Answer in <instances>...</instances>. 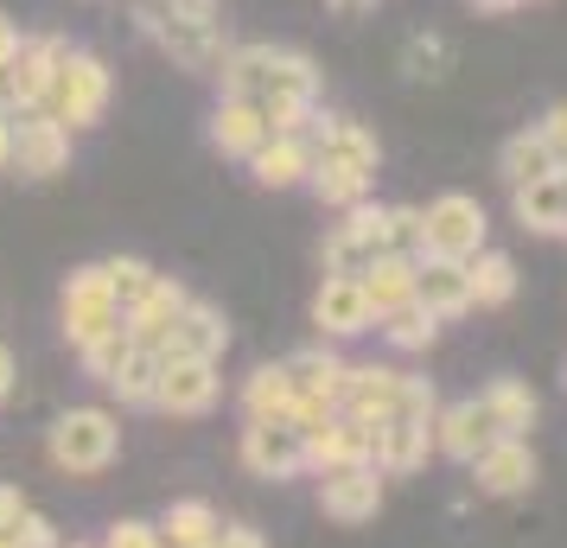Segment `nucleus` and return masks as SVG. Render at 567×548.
I'll list each match as a JSON object with an SVG mask.
<instances>
[{"label": "nucleus", "instance_id": "864d4df0", "mask_svg": "<svg viewBox=\"0 0 567 548\" xmlns=\"http://www.w3.org/2000/svg\"><path fill=\"white\" fill-rule=\"evenodd\" d=\"M0 108H7V77H0Z\"/></svg>", "mask_w": 567, "mask_h": 548}, {"label": "nucleus", "instance_id": "393cba45", "mask_svg": "<svg viewBox=\"0 0 567 548\" xmlns=\"http://www.w3.org/2000/svg\"><path fill=\"white\" fill-rule=\"evenodd\" d=\"M427 453H434V421H402L389 415L377 427V472L383 478H409V472L427 466Z\"/></svg>", "mask_w": 567, "mask_h": 548}, {"label": "nucleus", "instance_id": "37998d69", "mask_svg": "<svg viewBox=\"0 0 567 548\" xmlns=\"http://www.w3.org/2000/svg\"><path fill=\"white\" fill-rule=\"evenodd\" d=\"M32 504L20 497V485H0V536H13V523L27 517Z\"/></svg>", "mask_w": 567, "mask_h": 548}, {"label": "nucleus", "instance_id": "f3484780", "mask_svg": "<svg viewBox=\"0 0 567 548\" xmlns=\"http://www.w3.org/2000/svg\"><path fill=\"white\" fill-rule=\"evenodd\" d=\"M185 307H192V288H185V281H173V275H154V288H147L128 313H122V319H128V339L141 344V351H166Z\"/></svg>", "mask_w": 567, "mask_h": 548}, {"label": "nucleus", "instance_id": "49530a36", "mask_svg": "<svg viewBox=\"0 0 567 548\" xmlns=\"http://www.w3.org/2000/svg\"><path fill=\"white\" fill-rule=\"evenodd\" d=\"M217 548H268V542H261V529H249V523H224Z\"/></svg>", "mask_w": 567, "mask_h": 548}, {"label": "nucleus", "instance_id": "4d7b16f0", "mask_svg": "<svg viewBox=\"0 0 567 548\" xmlns=\"http://www.w3.org/2000/svg\"><path fill=\"white\" fill-rule=\"evenodd\" d=\"M561 173H567V159H561Z\"/></svg>", "mask_w": 567, "mask_h": 548}, {"label": "nucleus", "instance_id": "39448f33", "mask_svg": "<svg viewBox=\"0 0 567 548\" xmlns=\"http://www.w3.org/2000/svg\"><path fill=\"white\" fill-rule=\"evenodd\" d=\"M58 319H64V344H71V351H90L96 339H109V332H122V325H128V319H122V300L109 293L103 261L71 268L64 300H58Z\"/></svg>", "mask_w": 567, "mask_h": 548}, {"label": "nucleus", "instance_id": "9b49d317", "mask_svg": "<svg viewBox=\"0 0 567 548\" xmlns=\"http://www.w3.org/2000/svg\"><path fill=\"white\" fill-rule=\"evenodd\" d=\"M236 453H243L249 478H275V485H287V478L307 472V434H300L293 421H249Z\"/></svg>", "mask_w": 567, "mask_h": 548}, {"label": "nucleus", "instance_id": "79ce46f5", "mask_svg": "<svg viewBox=\"0 0 567 548\" xmlns=\"http://www.w3.org/2000/svg\"><path fill=\"white\" fill-rule=\"evenodd\" d=\"M103 548H166V542H159V529H154V523L122 517V523H115V529L103 536Z\"/></svg>", "mask_w": 567, "mask_h": 548}, {"label": "nucleus", "instance_id": "412c9836", "mask_svg": "<svg viewBox=\"0 0 567 548\" xmlns=\"http://www.w3.org/2000/svg\"><path fill=\"white\" fill-rule=\"evenodd\" d=\"M224 351H230V319H224V307H210V300L192 293V307L179 313L173 344H166L159 358H205V364H217Z\"/></svg>", "mask_w": 567, "mask_h": 548}, {"label": "nucleus", "instance_id": "cd10ccee", "mask_svg": "<svg viewBox=\"0 0 567 548\" xmlns=\"http://www.w3.org/2000/svg\"><path fill=\"white\" fill-rule=\"evenodd\" d=\"M159 542L166 548H217V536H224V517L210 510L205 497H173L166 510H159Z\"/></svg>", "mask_w": 567, "mask_h": 548}, {"label": "nucleus", "instance_id": "9d476101", "mask_svg": "<svg viewBox=\"0 0 567 548\" xmlns=\"http://www.w3.org/2000/svg\"><path fill=\"white\" fill-rule=\"evenodd\" d=\"M13 173L20 179H58V173H71V128L52 122L45 108H32V115H13Z\"/></svg>", "mask_w": 567, "mask_h": 548}, {"label": "nucleus", "instance_id": "de8ad7c7", "mask_svg": "<svg viewBox=\"0 0 567 548\" xmlns=\"http://www.w3.org/2000/svg\"><path fill=\"white\" fill-rule=\"evenodd\" d=\"M0 173H13V108H0Z\"/></svg>", "mask_w": 567, "mask_h": 548}, {"label": "nucleus", "instance_id": "6ab92c4d", "mask_svg": "<svg viewBox=\"0 0 567 548\" xmlns=\"http://www.w3.org/2000/svg\"><path fill=\"white\" fill-rule=\"evenodd\" d=\"M402 364H351L344 376V402H338V415L363 421V427H383L395 415V395H402Z\"/></svg>", "mask_w": 567, "mask_h": 548}, {"label": "nucleus", "instance_id": "5701e85b", "mask_svg": "<svg viewBox=\"0 0 567 548\" xmlns=\"http://www.w3.org/2000/svg\"><path fill=\"white\" fill-rule=\"evenodd\" d=\"M210 147L224 159H243L249 166V154H256L261 141H268V122H261V103H249V96H224V103L210 108Z\"/></svg>", "mask_w": 567, "mask_h": 548}, {"label": "nucleus", "instance_id": "6e6d98bb", "mask_svg": "<svg viewBox=\"0 0 567 548\" xmlns=\"http://www.w3.org/2000/svg\"><path fill=\"white\" fill-rule=\"evenodd\" d=\"M64 548H83V542H64Z\"/></svg>", "mask_w": 567, "mask_h": 548}, {"label": "nucleus", "instance_id": "f8f14e48", "mask_svg": "<svg viewBox=\"0 0 567 548\" xmlns=\"http://www.w3.org/2000/svg\"><path fill=\"white\" fill-rule=\"evenodd\" d=\"M312 325H319V339L326 344H344V339L377 332V313H370V300H363L358 275H326V281H319V293H312Z\"/></svg>", "mask_w": 567, "mask_h": 548}, {"label": "nucleus", "instance_id": "603ef678", "mask_svg": "<svg viewBox=\"0 0 567 548\" xmlns=\"http://www.w3.org/2000/svg\"><path fill=\"white\" fill-rule=\"evenodd\" d=\"M159 7H179V13H198V7H217V0H159Z\"/></svg>", "mask_w": 567, "mask_h": 548}, {"label": "nucleus", "instance_id": "c03bdc74", "mask_svg": "<svg viewBox=\"0 0 567 548\" xmlns=\"http://www.w3.org/2000/svg\"><path fill=\"white\" fill-rule=\"evenodd\" d=\"M536 128L548 134V147H555V154L567 159V103H555V108H548V115L536 122Z\"/></svg>", "mask_w": 567, "mask_h": 548}, {"label": "nucleus", "instance_id": "58836bf2", "mask_svg": "<svg viewBox=\"0 0 567 548\" xmlns=\"http://www.w3.org/2000/svg\"><path fill=\"white\" fill-rule=\"evenodd\" d=\"M395 415L402 421H434L440 415V390L427 383V376H402V395H395Z\"/></svg>", "mask_w": 567, "mask_h": 548}, {"label": "nucleus", "instance_id": "dca6fc26", "mask_svg": "<svg viewBox=\"0 0 567 548\" xmlns=\"http://www.w3.org/2000/svg\"><path fill=\"white\" fill-rule=\"evenodd\" d=\"M465 472H472V485H478L485 497H523V492L542 478L536 446H529V441H511V434H497V441H491Z\"/></svg>", "mask_w": 567, "mask_h": 548}, {"label": "nucleus", "instance_id": "0eeeda50", "mask_svg": "<svg viewBox=\"0 0 567 548\" xmlns=\"http://www.w3.org/2000/svg\"><path fill=\"white\" fill-rule=\"evenodd\" d=\"M421 217H427V256L472 261L478 249H491V217L472 192H440L434 205H421Z\"/></svg>", "mask_w": 567, "mask_h": 548}, {"label": "nucleus", "instance_id": "4c0bfd02", "mask_svg": "<svg viewBox=\"0 0 567 548\" xmlns=\"http://www.w3.org/2000/svg\"><path fill=\"white\" fill-rule=\"evenodd\" d=\"M128 351H134V339H128V325H122V332H109V339H96L90 351H78V358H83V370H90L96 383H109V376L122 370V358H128Z\"/></svg>", "mask_w": 567, "mask_h": 548}, {"label": "nucleus", "instance_id": "a18cd8bd", "mask_svg": "<svg viewBox=\"0 0 567 548\" xmlns=\"http://www.w3.org/2000/svg\"><path fill=\"white\" fill-rule=\"evenodd\" d=\"M20 45H27V32H20L13 20H7V13H0V77L13 71V58H20Z\"/></svg>", "mask_w": 567, "mask_h": 548}, {"label": "nucleus", "instance_id": "7ed1b4c3", "mask_svg": "<svg viewBox=\"0 0 567 548\" xmlns=\"http://www.w3.org/2000/svg\"><path fill=\"white\" fill-rule=\"evenodd\" d=\"M115 453H122V421L103 402H78L45 427V459L64 478H96V472L115 466Z\"/></svg>", "mask_w": 567, "mask_h": 548}, {"label": "nucleus", "instance_id": "09e8293b", "mask_svg": "<svg viewBox=\"0 0 567 548\" xmlns=\"http://www.w3.org/2000/svg\"><path fill=\"white\" fill-rule=\"evenodd\" d=\"M13 383H20V364H13V351H7V344H0V402H7V395H13Z\"/></svg>", "mask_w": 567, "mask_h": 548}, {"label": "nucleus", "instance_id": "7c9ffc66", "mask_svg": "<svg viewBox=\"0 0 567 548\" xmlns=\"http://www.w3.org/2000/svg\"><path fill=\"white\" fill-rule=\"evenodd\" d=\"M370 185H377V173H363V166H344V159H326V154H312V179L307 192L319 198L326 210H351L370 198Z\"/></svg>", "mask_w": 567, "mask_h": 548}, {"label": "nucleus", "instance_id": "1a4fd4ad", "mask_svg": "<svg viewBox=\"0 0 567 548\" xmlns=\"http://www.w3.org/2000/svg\"><path fill=\"white\" fill-rule=\"evenodd\" d=\"M217 395H224L217 364H205V358H159V383H154V409L159 415H179V421L210 415Z\"/></svg>", "mask_w": 567, "mask_h": 548}, {"label": "nucleus", "instance_id": "f257e3e1", "mask_svg": "<svg viewBox=\"0 0 567 548\" xmlns=\"http://www.w3.org/2000/svg\"><path fill=\"white\" fill-rule=\"evenodd\" d=\"M224 96H249V103H319V64L293 45H236L224 58Z\"/></svg>", "mask_w": 567, "mask_h": 548}, {"label": "nucleus", "instance_id": "72a5a7b5", "mask_svg": "<svg viewBox=\"0 0 567 548\" xmlns=\"http://www.w3.org/2000/svg\"><path fill=\"white\" fill-rule=\"evenodd\" d=\"M377 332H383L389 351H402V358H414V351H434L440 339V319L421 307V300H409V307H395V313L377 319Z\"/></svg>", "mask_w": 567, "mask_h": 548}, {"label": "nucleus", "instance_id": "b1692460", "mask_svg": "<svg viewBox=\"0 0 567 548\" xmlns=\"http://www.w3.org/2000/svg\"><path fill=\"white\" fill-rule=\"evenodd\" d=\"M414 300L446 325V319L472 313V281H465V261L446 256H421V275H414Z\"/></svg>", "mask_w": 567, "mask_h": 548}, {"label": "nucleus", "instance_id": "c85d7f7f", "mask_svg": "<svg viewBox=\"0 0 567 548\" xmlns=\"http://www.w3.org/2000/svg\"><path fill=\"white\" fill-rule=\"evenodd\" d=\"M485 415H491V427L497 434H511V441H529V427H536V415H542V402H536V390L529 383H516V376H497V383H485Z\"/></svg>", "mask_w": 567, "mask_h": 548}, {"label": "nucleus", "instance_id": "473e14b6", "mask_svg": "<svg viewBox=\"0 0 567 548\" xmlns=\"http://www.w3.org/2000/svg\"><path fill=\"white\" fill-rule=\"evenodd\" d=\"M465 281H472V307H511L516 300V261L504 249H478L465 261Z\"/></svg>", "mask_w": 567, "mask_h": 548}, {"label": "nucleus", "instance_id": "5fc2aeb1", "mask_svg": "<svg viewBox=\"0 0 567 548\" xmlns=\"http://www.w3.org/2000/svg\"><path fill=\"white\" fill-rule=\"evenodd\" d=\"M0 548H20V542H13V536H0Z\"/></svg>", "mask_w": 567, "mask_h": 548}, {"label": "nucleus", "instance_id": "a19ab883", "mask_svg": "<svg viewBox=\"0 0 567 548\" xmlns=\"http://www.w3.org/2000/svg\"><path fill=\"white\" fill-rule=\"evenodd\" d=\"M13 542H20V548H64V536H58V523H52V517L27 510V517L13 523Z\"/></svg>", "mask_w": 567, "mask_h": 548}, {"label": "nucleus", "instance_id": "e433bc0d", "mask_svg": "<svg viewBox=\"0 0 567 548\" xmlns=\"http://www.w3.org/2000/svg\"><path fill=\"white\" fill-rule=\"evenodd\" d=\"M389 249L395 256H427V217H421V205H389Z\"/></svg>", "mask_w": 567, "mask_h": 548}, {"label": "nucleus", "instance_id": "6e6552de", "mask_svg": "<svg viewBox=\"0 0 567 548\" xmlns=\"http://www.w3.org/2000/svg\"><path fill=\"white\" fill-rule=\"evenodd\" d=\"M389 249V205H351L338 210L332 236H326V249H319V261H326V275H363L370 261Z\"/></svg>", "mask_w": 567, "mask_h": 548}, {"label": "nucleus", "instance_id": "a211bd4d", "mask_svg": "<svg viewBox=\"0 0 567 548\" xmlns=\"http://www.w3.org/2000/svg\"><path fill=\"white\" fill-rule=\"evenodd\" d=\"M491 441H497V427H491V415H485V402H478V395L440 402V415H434V453H440V459L472 466Z\"/></svg>", "mask_w": 567, "mask_h": 548}, {"label": "nucleus", "instance_id": "c9c22d12", "mask_svg": "<svg viewBox=\"0 0 567 548\" xmlns=\"http://www.w3.org/2000/svg\"><path fill=\"white\" fill-rule=\"evenodd\" d=\"M103 275H109V293H115V300H122V313H128L134 300H141V293L154 288V261H141V256H109L103 261Z\"/></svg>", "mask_w": 567, "mask_h": 548}, {"label": "nucleus", "instance_id": "2f4dec72", "mask_svg": "<svg viewBox=\"0 0 567 548\" xmlns=\"http://www.w3.org/2000/svg\"><path fill=\"white\" fill-rule=\"evenodd\" d=\"M243 421H293V376L281 364H256L243 383Z\"/></svg>", "mask_w": 567, "mask_h": 548}, {"label": "nucleus", "instance_id": "f03ea898", "mask_svg": "<svg viewBox=\"0 0 567 548\" xmlns=\"http://www.w3.org/2000/svg\"><path fill=\"white\" fill-rule=\"evenodd\" d=\"M134 27L147 32V39H154L159 52L179 64V71H192V77H217V71H224V58L236 52L230 32L217 27V13H210V7H198V13H179V7L141 0V7H134Z\"/></svg>", "mask_w": 567, "mask_h": 548}, {"label": "nucleus", "instance_id": "ddd939ff", "mask_svg": "<svg viewBox=\"0 0 567 548\" xmlns=\"http://www.w3.org/2000/svg\"><path fill=\"white\" fill-rule=\"evenodd\" d=\"M64 52H71V45H64L58 32H39V39H27V45H20L13 71H7V108H13V115H32V108H45L58 64H64Z\"/></svg>", "mask_w": 567, "mask_h": 548}, {"label": "nucleus", "instance_id": "f704fd0d", "mask_svg": "<svg viewBox=\"0 0 567 548\" xmlns=\"http://www.w3.org/2000/svg\"><path fill=\"white\" fill-rule=\"evenodd\" d=\"M154 383H159V351H141V344H134L103 390L115 395L122 409H154Z\"/></svg>", "mask_w": 567, "mask_h": 548}, {"label": "nucleus", "instance_id": "20e7f679", "mask_svg": "<svg viewBox=\"0 0 567 548\" xmlns=\"http://www.w3.org/2000/svg\"><path fill=\"white\" fill-rule=\"evenodd\" d=\"M109 96H115V77H109V64H103L96 52L71 45V52H64V64H58V77H52L45 115H52V122H64L71 134H83V128H96V122H103Z\"/></svg>", "mask_w": 567, "mask_h": 548}, {"label": "nucleus", "instance_id": "c756f323", "mask_svg": "<svg viewBox=\"0 0 567 548\" xmlns=\"http://www.w3.org/2000/svg\"><path fill=\"white\" fill-rule=\"evenodd\" d=\"M497 173H504V185H529V179L561 173V154L548 147V134L542 128H516L511 141L497 147Z\"/></svg>", "mask_w": 567, "mask_h": 548}, {"label": "nucleus", "instance_id": "423d86ee", "mask_svg": "<svg viewBox=\"0 0 567 548\" xmlns=\"http://www.w3.org/2000/svg\"><path fill=\"white\" fill-rule=\"evenodd\" d=\"M287 376H293V427L307 434L312 421L338 415V402H344V376H351V358L338 351V344H307V351H293L287 358Z\"/></svg>", "mask_w": 567, "mask_h": 548}, {"label": "nucleus", "instance_id": "a878e982", "mask_svg": "<svg viewBox=\"0 0 567 548\" xmlns=\"http://www.w3.org/2000/svg\"><path fill=\"white\" fill-rule=\"evenodd\" d=\"M312 154L344 159V166H363V173L383 166V147H377V134L363 128L358 115H312Z\"/></svg>", "mask_w": 567, "mask_h": 548}, {"label": "nucleus", "instance_id": "4be33fe9", "mask_svg": "<svg viewBox=\"0 0 567 548\" xmlns=\"http://www.w3.org/2000/svg\"><path fill=\"white\" fill-rule=\"evenodd\" d=\"M511 217L529 236H567V173L511 185Z\"/></svg>", "mask_w": 567, "mask_h": 548}, {"label": "nucleus", "instance_id": "bb28decb", "mask_svg": "<svg viewBox=\"0 0 567 548\" xmlns=\"http://www.w3.org/2000/svg\"><path fill=\"white\" fill-rule=\"evenodd\" d=\"M414 275H421V256H395V249H383V256L358 275L370 313L383 319V313H395V307H409L414 300Z\"/></svg>", "mask_w": 567, "mask_h": 548}, {"label": "nucleus", "instance_id": "8fccbe9b", "mask_svg": "<svg viewBox=\"0 0 567 548\" xmlns=\"http://www.w3.org/2000/svg\"><path fill=\"white\" fill-rule=\"evenodd\" d=\"M326 7H332V13H344V20H358V13H377L383 0H326Z\"/></svg>", "mask_w": 567, "mask_h": 548}, {"label": "nucleus", "instance_id": "2eb2a0df", "mask_svg": "<svg viewBox=\"0 0 567 548\" xmlns=\"http://www.w3.org/2000/svg\"><path fill=\"white\" fill-rule=\"evenodd\" d=\"M338 466H377V427L351 415H326L307 427V472H338Z\"/></svg>", "mask_w": 567, "mask_h": 548}, {"label": "nucleus", "instance_id": "ea45409f", "mask_svg": "<svg viewBox=\"0 0 567 548\" xmlns=\"http://www.w3.org/2000/svg\"><path fill=\"white\" fill-rule=\"evenodd\" d=\"M402 64H409V77H446V39H434V32H414L409 52H402Z\"/></svg>", "mask_w": 567, "mask_h": 548}, {"label": "nucleus", "instance_id": "aec40b11", "mask_svg": "<svg viewBox=\"0 0 567 548\" xmlns=\"http://www.w3.org/2000/svg\"><path fill=\"white\" fill-rule=\"evenodd\" d=\"M249 179L261 192H293L312 179V134H268L249 154Z\"/></svg>", "mask_w": 567, "mask_h": 548}, {"label": "nucleus", "instance_id": "3c124183", "mask_svg": "<svg viewBox=\"0 0 567 548\" xmlns=\"http://www.w3.org/2000/svg\"><path fill=\"white\" fill-rule=\"evenodd\" d=\"M478 13H511V7H523V0H472Z\"/></svg>", "mask_w": 567, "mask_h": 548}, {"label": "nucleus", "instance_id": "4468645a", "mask_svg": "<svg viewBox=\"0 0 567 548\" xmlns=\"http://www.w3.org/2000/svg\"><path fill=\"white\" fill-rule=\"evenodd\" d=\"M383 472L377 466H338V472H319V510L344 529H358L383 510Z\"/></svg>", "mask_w": 567, "mask_h": 548}]
</instances>
